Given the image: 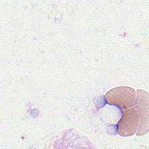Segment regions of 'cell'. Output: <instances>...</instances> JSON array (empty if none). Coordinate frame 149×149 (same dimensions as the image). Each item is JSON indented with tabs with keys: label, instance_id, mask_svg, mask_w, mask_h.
<instances>
[{
	"label": "cell",
	"instance_id": "cell-1",
	"mask_svg": "<svg viewBox=\"0 0 149 149\" xmlns=\"http://www.w3.org/2000/svg\"><path fill=\"white\" fill-rule=\"evenodd\" d=\"M105 98L108 104L120 108L133 107L136 101V94L133 88L127 86H120L109 90Z\"/></svg>",
	"mask_w": 149,
	"mask_h": 149
},
{
	"label": "cell",
	"instance_id": "cell-2",
	"mask_svg": "<svg viewBox=\"0 0 149 149\" xmlns=\"http://www.w3.org/2000/svg\"><path fill=\"white\" fill-rule=\"evenodd\" d=\"M139 123V117L135 108H126L123 111L118 122L117 132L122 136H130L136 132Z\"/></svg>",
	"mask_w": 149,
	"mask_h": 149
},
{
	"label": "cell",
	"instance_id": "cell-3",
	"mask_svg": "<svg viewBox=\"0 0 149 149\" xmlns=\"http://www.w3.org/2000/svg\"><path fill=\"white\" fill-rule=\"evenodd\" d=\"M137 108L139 111L140 127L137 133V136L142 135L148 130V94L147 92L137 90Z\"/></svg>",
	"mask_w": 149,
	"mask_h": 149
}]
</instances>
